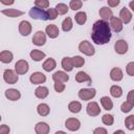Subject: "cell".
Here are the masks:
<instances>
[{
    "mask_svg": "<svg viewBox=\"0 0 134 134\" xmlns=\"http://www.w3.org/2000/svg\"><path fill=\"white\" fill-rule=\"evenodd\" d=\"M94 134H107L108 131L105 129V128H96L94 131H93Z\"/></svg>",
    "mask_w": 134,
    "mask_h": 134,
    "instance_id": "46",
    "label": "cell"
},
{
    "mask_svg": "<svg viewBox=\"0 0 134 134\" xmlns=\"http://www.w3.org/2000/svg\"><path fill=\"white\" fill-rule=\"evenodd\" d=\"M48 94H49V90H48V88L45 87V86H39V87L35 90V95H36L38 98H40V99L46 98V97L48 96Z\"/></svg>",
    "mask_w": 134,
    "mask_h": 134,
    "instance_id": "21",
    "label": "cell"
},
{
    "mask_svg": "<svg viewBox=\"0 0 134 134\" xmlns=\"http://www.w3.org/2000/svg\"><path fill=\"white\" fill-rule=\"evenodd\" d=\"M74 79H75V81H76L77 83L87 82L88 85H91V77H90V75H88V74H87L86 72H84V71H79V72L75 74Z\"/></svg>",
    "mask_w": 134,
    "mask_h": 134,
    "instance_id": "22",
    "label": "cell"
},
{
    "mask_svg": "<svg viewBox=\"0 0 134 134\" xmlns=\"http://www.w3.org/2000/svg\"><path fill=\"white\" fill-rule=\"evenodd\" d=\"M3 80L10 85H14L18 82L19 77H18V73L16 72V70L13 69H5L3 72Z\"/></svg>",
    "mask_w": 134,
    "mask_h": 134,
    "instance_id": "3",
    "label": "cell"
},
{
    "mask_svg": "<svg viewBox=\"0 0 134 134\" xmlns=\"http://www.w3.org/2000/svg\"><path fill=\"white\" fill-rule=\"evenodd\" d=\"M55 9H57L59 15H65V14H67L69 7L65 3H58L57 6H55Z\"/></svg>",
    "mask_w": 134,
    "mask_h": 134,
    "instance_id": "39",
    "label": "cell"
},
{
    "mask_svg": "<svg viewBox=\"0 0 134 134\" xmlns=\"http://www.w3.org/2000/svg\"><path fill=\"white\" fill-rule=\"evenodd\" d=\"M49 131H50V128H49L48 124H46L44 121L38 122L35 127V132L37 134H47V133H49Z\"/></svg>",
    "mask_w": 134,
    "mask_h": 134,
    "instance_id": "17",
    "label": "cell"
},
{
    "mask_svg": "<svg viewBox=\"0 0 134 134\" xmlns=\"http://www.w3.org/2000/svg\"><path fill=\"white\" fill-rule=\"evenodd\" d=\"M133 107H134V104H132V103L129 102V100H126L125 103L121 104L120 110H121V112H124V113H128V112H130V111L133 109Z\"/></svg>",
    "mask_w": 134,
    "mask_h": 134,
    "instance_id": "37",
    "label": "cell"
},
{
    "mask_svg": "<svg viewBox=\"0 0 134 134\" xmlns=\"http://www.w3.org/2000/svg\"><path fill=\"white\" fill-rule=\"evenodd\" d=\"M19 32L22 35V36H28L30 32H31V24L26 21V20H23L19 23Z\"/></svg>",
    "mask_w": 134,
    "mask_h": 134,
    "instance_id": "13",
    "label": "cell"
},
{
    "mask_svg": "<svg viewBox=\"0 0 134 134\" xmlns=\"http://www.w3.org/2000/svg\"><path fill=\"white\" fill-rule=\"evenodd\" d=\"M35 5L40 8H48L49 7V1L48 0H35Z\"/></svg>",
    "mask_w": 134,
    "mask_h": 134,
    "instance_id": "40",
    "label": "cell"
},
{
    "mask_svg": "<svg viewBox=\"0 0 134 134\" xmlns=\"http://www.w3.org/2000/svg\"><path fill=\"white\" fill-rule=\"evenodd\" d=\"M74 19H75V22L80 25H83L86 23L87 21V14L85 12H79L75 14L74 16Z\"/></svg>",
    "mask_w": 134,
    "mask_h": 134,
    "instance_id": "31",
    "label": "cell"
},
{
    "mask_svg": "<svg viewBox=\"0 0 134 134\" xmlns=\"http://www.w3.org/2000/svg\"><path fill=\"white\" fill-rule=\"evenodd\" d=\"M133 30H134V26H133Z\"/></svg>",
    "mask_w": 134,
    "mask_h": 134,
    "instance_id": "51",
    "label": "cell"
},
{
    "mask_svg": "<svg viewBox=\"0 0 134 134\" xmlns=\"http://www.w3.org/2000/svg\"><path fill=\"white\" fill-rule=\"evenodd\" d=\"M68 109L71 113H79L81 110H82V104L77 100H73V102H70L69 105H68Z\"/></svg>",
    "mask_w": 134,
    "mask_h": 134,
    "instance_id": "30",
    "label": "cell"
},
{
    "mask_svg": "<svg viewBox=\"0 0 134 134\" xmlns=\"http://www.w3.org/2000/svg\"><path fill=\"white\" fill-rule=\"evenodd\" d=\"M45 32H46V35H47L50 39H55V38L59 36L60 30H59V28H58L57 25H54V24H49V25L46 26Z\"/></svg>",
    "mask_w": 134,
    "mask_h": 134,
    "instance_id": "14",
    "label": "cell"
},
{
    "mask_svg": "<svg viewBox=\"0 0 134 134\" xmlns=\"http://www.w3.org/2000/svg\"><path fill=\"white\" fill-rule=\"evenodd\" d=\"M86 111L88 115L93 117V116H97L100 113V108L96 102H90L86 107Z\"/></svg>",
    "mask_w": 134,
    "mask_h": 134,
    "instance_id": "7",
    "label": "cell"
},
{
    "mask_svg": "<svg viewBox=\"0 0 134 134\" xmlns=\"http://www.w3.org/2000/svg\"><path fill=\"white\" fill-rule=\"evenodd\" d=\"M9 131H10V129H9V127L6 126V125H2V126L0 127V134H8Z\"/></svg>",
    "mask_w": 134,
    "mask_h": 134,
    "instance_id": "44",
    "label": "cell"
},
{
    "mask_svg": "<svg viewBox=\"0 0 134 134\" xmlns=\"http://www.w3.org/2000/svg\"><path fill=\"white\" fill-rule=\"evenodd\" d=\"M1 13H2L3 15H5L6 17H9V18H17V17H20V16L24 15V12L19 10V9H15V8L2 9Z\"/></svg>",
    "mask_w": 134,
    "mask_h": 134,
    "instance_id": "19",
    "label": "cell"
},
{
    "mask_svg": "<svg viewBox=\"0 0 134 134\" xmlns=\"http://www.w3.org/2000/svg\"><path fill=\"white\" fill-rule=\"evenodd\" d=\"M65 127L69 130V131H77L81 127V121L77 119V118H73V117H70V118H67L66 121H65Z\"/></svg>",
    "mask_w": 134,
    "mask_h": 134,
    "instance_id": "10",
    "label": "cell"
},
{
    "mask_svg": "<svg viewBox=\"0 0 134 134\" xmlns=\"http://www.w3.org/2000/svg\"><path fill=\"white\" fill-rule=\"evenodd\" d=\"M29 55H30V58H31L34 61H36V62L42 61V60L46 57L45 52H43V51H41V50H39V49H34V50H31L30 53H29Z\"/></svg>",
    "mask_w": 134,
    "mask_h": 134,
    "instance_id": "27",
    "label": "cell"
},
{
    "mask_svg": "<svg viewBox=\"0 0 134 134\" xmlns=\"http://www.w3.org/2000/svg\"><path fill=\"white\" fill-rule=\"evenodd\" d=\"M5 96H6V98H8L9 100L16 102V100L20 99V97H21V93H20L19 90L14 89V88H10V89L5 90Z\"/></svg>",
    "mask_w": 134,
    "mask_h": 134,
    "instance_id": "15",
    "label": "cell"
},
{
    "mask_svg": "<svg viewBox=\"0 0 134 134\" xmlns=\"http://www.w3.org/2000/svg\"><path fill=\"white\" fill-rule=\"evenodd\" d=\"M72 27H73V24H72L71 18H69V17L65 18L62 22V29L64 31H70L72 29Z\"/></svg>",
    "mask_w": 134,
    "mask_h": 134,
    "instance_id": "33",
    "label": "cell"
},
{
    "mask_svg": "<svg viewBox=\"0 0 134 134\" xmlns=\"http://www.w3.org/2000/svg\"><path fill=\"white\" fill-rule=\"evenodd\" d=\"M62 67L65 71L67 72H70L72 71V69L74 68L73 66V63H72V59L69 58V57H65L62 59Z\"/></svg>",
    "mask_w": 134,
    "mask_h": 134,
    "instance_id": "24",
    "label": "cell"
},
{
    "mask_svg": "<svg viewBox=\"0 0 134 134\" xmlns=\"http://www.w3.org/2000/svg\"><path fill=\"white\" fill-rule=\"evenodd\" d=\"M43 69L45 70V71H47V72H50V71H52L55 67H57V62L54 61V59H52V58H49V59H47L44 63H43Z\"/></svg>",
    "mask_w": 134,
    "mask_h": 134,
    "instance_id": "25",
    "label": "cell"
},
{
    "mask_svg": "<svg viewBox=\"0 0 134 134\" xmlns=\"http://www.w3.org/2000/svg\"><path fill=\"white\" fill-rule=\"evenodd\" d=\"M91 39L97 45H104L110 41L111 28H110L109 23L106 20H104V19L97 20L93 24L92 32H91Z\"/></svg>",
    "mask_w": 134,
    "mask_h": 134,
    "instance_id": "1",
    "label": "cell"
},
{
    "mask_svg": "<svg viewBox=\"0 0 134 134\" xmlns=\"http://www.w3.org/2000/svg\"><path fill=\"white\" fill-rule=\"evenodd\" d=\"M29 81H30V83L34 84V85H40V84L45 83V81H46V75H45L44 73H42V72L37 71V72H34V73L29 76Z\"/></svg>",
    "mask_w": 134,
    "mask_h": 134,
    "instance_id": "8",
    "label": "cell"
},
{
    "mask_svg": "<svg viewBox=\"0 0 134 134\" xmlns=\"http://www.w3.org/2000/svg\"><path fill=\"white\" fill-rule=\"evenodd\" d=\"M52 80L54 82H62V83H66L69 80V75L67 74V72L65 71H57L53 73L52 75Z\"/></svg>",
    "mask_w": 134,
    "mask_h": 134,
    "instance_id": "20",
    "label": "cell"
},
{
    "mask_svg": "<svg viewBox=\"0 0 134 134\" xmlns=\"http://www.w3.org/2000/svg\"><path fill=\"white\" fill-rule=\"evenodd\" d=\"M98 14H99L100 18L104 19V20H106V21H107V20H110V19L112 18V16H113L112 9L109 8V7H107V6H103V7L99 9Z\"/></svg>",
    "mask_w": 134,
    "mask_h": 134,
    "instance_id": "23",
    "label": "cell"
},
{
    "mask_svg": "<svg viewBox=\"0 0 134 134\" xmlns=\"http://www.w3.org/2000/svg\"><path fill=\"white\" fill-rule=\"evenodd\" d=\"M0 1H1V3L4 4V5H12V4H14V2H15V0H0Z\"/></svg>",
    "mask_w": 134,
    "mask_h": 134,
    "instance_id": "48",
    "label": "cell"
},
{
    "mask_svg": "<svg viewBox=\"0 0 134 134\" xmlns=\"http://www.w3.org/2000/svg\"><path fill=\"white\" fill-rule=\"evenodd\" d=\"M99 100H100L102 107H103L105 110H107V111L112 110V108H113V102H112V99H111L109 96H103Z\"/></svg>",
    "mask_w": 134,
    "mask_h": 134,
    "instance_id": "28",
    "label": "cell"
},
{
    "mask_svg": "<svg viewBox=\"0 0 134 134\" xmlns=\"http://www.w3.org/2000/svg\"><path fill=\"white\" fill-rule=\"evenodd\" d=\"M110 27H111L115 32H119V31L122 30L124 23H122V21L120 20V18L112 16V18L110 19Z\"/></svg>",
    "mask_w": 134,
    "mask_h": 134,
    "instance_id": "11",
    "label": "cell"
},
{
    "mask_svg": "<svg viewBox=\"0 0 134 134\" xmlns=\"http://www.w3.org/2000/svg\"><path fill=\"white\" fill-rule=\"evenodd\" d=\"M29 16L32 19L36 20H42V21H46L48 20V15H47V10H44L43 8L40 7H31L29 10Z\"/></svg>",
    "mask_w": 134,
    "mask_h": 134,
    "instance_id": "2",
    "label": "cell"
},
{
    "mask_svg": "<svg viewBox=\"0 0 134 134\" xmlns=\"http://www.w3.org/2000/svg\"><path fill=\"white\" fill-rule=\"evenodd\" d=\"M82 6H83L82 0H70L69 2V8H71L72 10H79L82 8Z\"/></svg>",
    "mask_w": 134,
    "mask_h": 134,
    "instance_id": "35",
    "label": "cell"
},
{
    "mask_svg": "<svg viewBox=\"0 0 134 134\" xmlns=\"http://www.w3.org/2000/svg\"><path fill=\"white\" fill-rule=\"evenodd\" d=\"M110 77H111V80L114 81V82H119V81L122 80L124 73H122V71H121L120 68L114 67V68H112L111 71H110Z\"/></svg>",
    "mask_w": 134,
    "mask_h": 134,
    "instance_id": "18",
    "label": "cell"
},
{
    "mask_svg": "<svg viewBox=\"0 0 134 134\" xmlns=\"http://www.w3.org/2000/svg\"><path fill=\"white\" fill-rule=\"evenodd\" d=\"M71 59H72L73 66H74L75 68H81V67L85 64L84 58H82V57H80V55H75V57H73V58H71Z\"/></svg>",
    "mask_w": 134,
    "mask_h": 134,
    "instance_id": "34",
    "label": "cell"
},
{
    "mask_svg": "<svg viewBox=\"0 0 134 134\" xmlns=\"http://www.w3.org/2000/svg\"><path fill=\"white\" fill-rule=\"evenodd\" d=\"M114 49L118 54H125L128 51V43L125 40H118L114 44Z\"/></svg>",
    "mask_w": 134,
    "mask_h": 134,
    "instance_id": "12",
    "label": "cell"
},
{
    "mask_svg": "<svg viewBox=\"0 0 134 134\" xmlns=\"http://www.w3.org/2000/svg\"><path fill=\"white\" fill-rule=\"evenodd\" d=\"M13 58H14L13 53L10 51H8V50H2L0 52V61L2 63H4V64L10 63L13 61Z\"/></svg>",
    "mask_w": 134,
    "mask_h": 134,
    "instance_id": "26",
    "label": "cell"
},
{
    "mask_svg": "<svg viewBox=\"0 0 134 134\" xmlns=\"http://www.w3.org/2000/svg\"><path fill=\"white\" fill-rule=\"evenodd\" d=\"M47 15H48V20H54V19H57V17H58V12H57V9H55V7L54 8H48L47 9Z\"/></svg>",
    "mask_w": 134,
    "mask_h": 134,
    "instance_id": "41",
    "label": "cell"
},
{
    "mask_svg": "<svg viewBox=\"0 0 134 134\" xmlns=\"http://www.w3.org/2000/svg\"><path fill=\"white\" fill-rule=\"evenodd\" d=\"M46 32H44V31H42V30H38L35 35H34V37H32V43L35 44V45H37V46H42V45H44L45 44V42H46V35H45Z\"/></svg>",
    "mask_w": 134,
    "mask_h": 134,
    "instance_id": "9",
    "label": "cell"
},
{
    "mask_svg": "<svg viewBox=\"0 0 134 134\" xmlns=\"http://www.w3.org/2000/svg\"><path fill=\"white\" fill-rule=\"evenodd\" d=\"M129 7L134 12V0H133V1H131V2L129 3Z\"/></svg>",
    "mask_w": 134,
    "mask_h": 134,
    "instance_id": "49",
    "label": "cell"
},
{
    "mask_svg": "<svg viewBox=\"0 0 134 134\" xmlns=\"http://www.w3.org/2000/svg\"><path fill=\"white\" fill-rule=\"evenodd\" d=\"M110 93H111V95H112L113 97L118 98V97H120V96L122 95V89H121L120 86L113 85V86H111V88H110Z\"/></svg>",
    "mask_w": 134,
    "mask_h": 134,
    "instance_id": "32",
    "label": "cell"
},
{
    "mask_svg": "<svg viewBox=\"0 0 134 134\" xmlns=\"http://www.w3.org/2000/svg\"><path fill=\"white\" fill-rule=\"evenodd\" d=\"M125 126L128 130H134V115H129L125 119Z\"/></svg>",
    "mask_w": 134,
    "mask_h": 134,
    "instance_id": "36",
    "label": "cell"
},
{
    "mask_svg": "<svg viewBox=\"0 0 134 134\" xmlns=\"http://www.w3.org/2000/svg\"><path fill=\"white\" fill-rule=\"evenodd\" d=\"M53 87H54V90H55L57 92L61 93V92H63V91L65 90L66 85H65L64 83H62V82H54Z\"/></svg>",
    "mask_w": 134,
    "mask_h": 134,
    "instance_id": "42",
    "label": "cell"
},
{
    "mask_svg": "<svg viewBox=\"0 0 134 134\" xmlns=\"http://www.w3.org/2000/svg\"><path fill=\"white\" fill-rule=\"evenodd\" d=\"M37 111H38V114L40 116H47L49 114V112H50V108H49V106L47 104L42 103V104L38 105Z\"/></svg>",
    "mask_w": 134,
    "mask_h": 134,
    "instance_id": "29",
    "label": "cell"
},
{
    "mask_svg": "<svg viewBox=\"0 0 134 134\" xmlns=\"http://www.w3.org/2000/svg\"><path fill=\"white\" fill-rule=\"evenodd\" d=\"M126 71H127L128 75L134 76V62L128 63V65H127V67H126Z\"/></svg>",
    "mask_w": 134,
    "mask_h": 134,
    "instance_id": "43",
    "label": "cell"
},
{
    "mask_svg": "<svg viewBox=\"0 0 134 134\" xmlns=\"http://www.w3.org/2000/svg\"><path fill=\"white\" fill-rule=\"evenodd\" d=\"M96 94V90L94 88H83L79 91V97L82 100H90Z\"/></svg>",
    "mask_w": 134,
    "mask_h": 134,
    "instance_id": "5",
    "label": "cell"
},
{
    "mask_svg": "<svg viewBox=\"0 0 134 134\" xmlns=\"http://www.w3.org/2000/svg\"><path fill=\"white\" fill-rule=\"evenodd\" d=\"M127 100L131 102L132 104H134V90H131L129 91L128 95H127Z\"/></svg>",
    "mask_w": 134,
    "mask_h": 134,
    "instance_id": "47",
    "label": "cell"
},
{
    "mask_svg": "<svg viewBox=\"0 0 134 134\" xmlns=\"http://www.w3.org/2000/svg\"><path fill=\"white\" fill-rule=\"evenodd\" d=\"M29 69V65L25 60H19L15 64V70L18 74H25Z\"/></svg>",
    "mask_w": 134,
    "mask_h": 134,
    "instance_id": "6",
    "label": "cell"
},
{
    "mask_svg": "<svg viewBox=\"0 0 134 134\" xmlns=\"http://www.w3.org/2000/svg\"><path fill=\"white\" fill-rule=\"evenodd\" d=\"M119 18L122 21V23L128 24L132 20V14H131V12L127 7H122L120 9V13H119Z\"/></svg>",
    "mask_w": 134,
    "mask_h": 134,
    "instance_id": "16",
    "label": "cell"
},
{
    "mask_svg": "<svg viewBox=\"0 0 134 134\" xmlns=\"http://www.w3.org/2000/svg\"><path fill=\"white\" fill-rule=\"evenodd\" d=\"M107 2H108V5L110 7H115L120 3V0H108Z\"/></svg>",
    "mask_w": 134,
    "mask_h": 134,
    "instance_id": "45",
    "label": "cell"
},
{
    "mask_svg": "<svg viewBox=\"0 0 134 134\" xmlns=\"http://www.w3.org/2000/svg\"><path fill=\"white\" fill-rule=\"evenodd\" d=\"M117 133H125L122 130H116L115 132H114V134H117Z\"/></svg>",
    "mask_w": 134,
    "mask_h": 134,
    "instance_id": "50",
    "label": "cell"
},
{
    "mask_svg": "<svg viewBox=\"0 0 134 134\" xmlns=\"http://www.w3.org/2000/svg\"><path fill=\"white\" fill-rule=\"evenodd\" d=\"M102 121L106 126H112L114 122V117L111 114H104L102 117Z\"/></svg>",
    "mask_w": 134,
    "mask_h": 134,
    "instance_id": "38",
    "label": "cell"
},
{
    "mask_svg": "<svg viewBox=\"0 0 134 134\" xmlns=\"http://www.w3.org/2000/svg\"><path fill=\"white\" fill-rule=\"evenodd\" d=\"M79 50H80L82 53H84L85 55H88V57L93 55L94 52H95L94 47L92 46V44H91L90 42L86 41V40H85V41H82V42L80 43V45H79Z\"/></svg>",
    "mask_w": 134,
    "mask_h": 134,
    "instance_id": "4",
    "label": "cell"
}]
</instances>
